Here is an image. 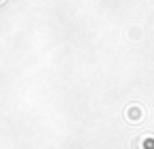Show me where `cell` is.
<instances>
[{"label":"cell","instance_id":"1","mask_svg":"<svg viewBox=\"0 0 154 149\" xmlns=\"http://www.w3.org/2000/svg\"><path fill=\"white\" fill-rule=\"evenodd\" d=\"M129 118H131V120H139V109H137V105H133V107L129 109Z\"/></svg>","mask_w":154,"mask_h":149},{"label":"cell","instance_id":"2","mask_svg":"<svg viewBox=\"0 0 154 149\" xmlns=\"http://www.w3.org/2000/svg\"><path fill=\"white\" fill-rule=\"evenodd\" d=\"M0 2H2V0H0Z\"/></svg>","mask_w":154,"mask_h":149}]
</instances>
